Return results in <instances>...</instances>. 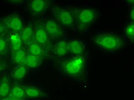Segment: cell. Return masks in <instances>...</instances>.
Segmentation results:
<instances>
[{
	"label": "cell",
	"instance_id": "1",
	"mask_svg": "<svg viewBox=\"0 0 134 100\" xmlns=\"http://www.w3.org/2000/svg\"><path fill=\"white\" fill-rule=\"evenodd\" d=\"M90 42L95 49L106 53H114L122 50L126 46L123 36L116 33L100 32L90 36Z\"/></svg>",
	"mask_w": 134,
	"mask_h": 100
},
{
	"label": "cell",
	"instance_id": "2",
	"mask_svg": "<svg viewBox=\"0 0 134 100\" xmlns=\"http://www.w3.org/2000/svg\"><path fill=\"white\" fill-rule=\"evenodd\" d=\"M57 59L55 63L56 68L65 77L77 80L84 76L87 63L86 54L80 56H68Z\"/></svg>",
	"mask_w": 134,
	"mask_h": 100
},
{
	"label": "cell",
	"instance_id": "3",
	"mask_svg": "<svg viewBox=\"0 0 134 100\" xmlns=\"http://www.w3.org/2000/svg\"><path fill=\"white\" fill-rule=\"evenodd\" d=\"M75 19V31L83 34L95 23L97 18V10L91 6L72 8Z\"/></svg>",
	"mask_w": 134,
	"mask_h": 100
},
{
	"label": "cell",
	"instance_id": "4",
	"mask_svg": "<svg viewBox=\"0 0 134 100\" xmlns=\"http://www.w3.org/2000/svg\"><path fill=\"white\" fill-rule=\"evenodd\" d=\"M53 19L59 22L65 30H75V19L72 8L53 5L51 7Z\"/></svg>",
	"mask_w": 134,
	"mask_h": 100
},
{
	"label": "cell",
	"instance_id": "5",
	"mask_svg": "<svg viewBox=\"0 0 134 100\" xmlns=\"http://www.w3.org/2000/svg\"><path fill=\"white\" fill-rule=\"evenodd\" d=\"M33 23V41L40 45L49 54H50L53 42L49 37L46 30H45L42 20L40 19H36Z\"/></svg>",
	"mask_w": 134,
	"mask_h": 100
},
{
	"label": "cell",
	"instance_id": "6",
	"mask_svg": "<svg viewBox=\"0 0 134 100\" xmlns=\"http://www.w3.org/2000/svg\"><path fill=\"white\" fill-rule=\"evenodd\" d=\"M42 20L52 41L56 42L65 38V29L52 17H47Z\"/></svg>",
	"mask_w": 134,
	"mask_h": 100
},
{
	"label": "cell",
	"instance_id": "7",
	"mask_svg": "<svg viewBox=\"0 0 134 100\" xmlns=\"http://www.w3.org/2000/svg\"><path fill=\"white\" fill-rule=\"evenodd\" d=\"M49 1H29L27 4V10L32 17L39 19L51 8Z\"/></svg>",
	"mask_w": 134,
	"mask_h": 100
},
{
	"label": "cell",
	"instance_id": "8",
	"mask_svg": "<svg viewBox=\"0 0 134 100\" xmlns=\"http://www.w3.org/2000/svg\"><path fill=\"white\" fill-rule=\"evenodd\" d=\"M2 21L7 28V32L20 33L24 25L22 17L16 13L8 14Z\"/></svg>",
	"mask_w": 134,
	"mask_h": 100
},
{
	"label": "cell",
	"instance_id": "9",
	"mask_svg": "<svg viewBox=\"0 0 134 100\" xmlns=\"http://www.w3.org/2000/svg\"><path fill=\"white\" fill-rule=\"evenodd\" d=\"M69 56H80L86 54V42L79 38H72L68 40Z\"/></svg>",
	"mask_w": 134,
	"mask_h": 100
},
{
	"label": "cell",
	"instance_id": "10",
	"mask_svg": "<svg viewBox=\"0 0 134 100\" xmlns=\"http://www.w3.org/2000/svg\"><path fill=\"white\" fill-rule=\"evenodd\" d=\"M56 58H62L69 56L68 40L66 38L57 41L53 44L51 52Z\"/></svg>",
	"mask_w": 134,
	"mask_h": 100
},
{
	"label": "cell",
	"instance_id": "11",
	"mask_svg": "<svg viewBox=\"0 0 134 100\" xmlns=\"http://www.w3.org/2000/svg\"><path fill=\"white\" fill-rule=\"evenodd\" d=\"M25 97L33 99L47 98L48 93L44 89L35 85H27L24 86Z\"/></svg>",
	"mask_w": 134,
	"mask_h": 100
},
{
	"label": "cell",
	"instance_id": "12",
	"mask_svg": "<svg viewBox=\"0 0 134 100\" xmlns=\"http://www.w3.org/2000/svg\"><path fill=\"white\" fill-rule=\"evenodd\" d=\"M11 86L10 75L4 73L0 77V100H4L9 97Z\"/></svg>",
	"mask_w": 134,
	"mask_h": 100
},
{
	"label": "cell",
	"instance_id": "13",
	"mask_svg": "<svg viewBox=\"0 0 134 100\" xmlns=\"http://www.w3.org/2000/svg\"><path fill=\"white\" fill-rule=\"evenodd\" d=\"M6 34L8 40L10 53H13L24 48L20 33L7 32Z\"/></svg>",
	"mask_w": 134,
	"mask_h": 100
},
{
	"label": "cell",
	"instance_id": "14",
	"mask_svg": "<svg viewBox=\"0 0 134 100\" xmlns=\"http://www.w3.org/2000/svg\"><path fill=\"white\" fill-rule=\"evenodd\" d=\"M20 34L24 47L26 48L33 40V23L29 22L24 25Z\"/></svg>",
	"mask_w": 134,
	"mask_h": 100
},
{
	"label": "cell",
	"instance_id": "15",
	"mask_svg": "<svg viewBox=\"0 0 134 100\" xmlns=\"http://www.w3.org/2000/svg\"><path fill=\"white\" fill-rule=\"evenodd\" d=\"M26 49L28 53L43 60L46 58L49 54L43 47L33 40L26 47Z\"/></svg>",
	"mask_w": 134,
	"mask_h": 100
},
{
	"label": "cell",
	"instance_id": "16",
	"mask_svg": "<svg viewBox=\"0 0 134 100\" xmlns=\"http://www.w3.org/2000/svg\"><path fill=\"white\" fill-rule=\"evenodd\" d=\"M28 69L23 65H14L10 73L11 78L16 83L23 80L28 74Z\"/></svg>",
	"mask_w": 134,
	"mask_h": 100
},
{
	"label": "cell",
	"instance_id": "17",
	"mask_svg": "<svg viewBox=\"0 0 134 100\" xmlns=\"http://www.w3.org/2000/svg\"><path fill=\"white\" fill-rule=\"evenodd\" d=\"M9 97L17 100H23L26 98L25 93H24V86L18 83L12 84Z\"/></svg>",
	"mask_w": 134,
	"mask_h": 100
},
{
	"label": "cell",
	"instance_id": "18",
	"mask_svg": "<svg viewBox=\"0 0 134 100\" xmlns=\"http://www.w3.org/2000/svg\"><path fill=\"white\" fill-rule=\"evenodd\" d=\"M42 61L43 59L41 58L28 53L26 54L24 65L28 69H34L38 68L41 66Z\"/></svg>",
	"mask_w": 134,
	"mask_h": 100
},
{
	"label": "cell",
	"instance_id": "19",
	"mask_svg": "<svg viewBox=\"0 0 134 100\" xmlns=\"http://www.w3.org/2000/svg\"><path fill=\"white\" fill-rule=\"evenodd\" d=\"M27 53H28V51L25 47L13 53H11V60L12 63L14 65H23Z\"/></svg>",
	"mask_w": 134,
	"mask_h": 100
},
{
	"label": "cell",
	"instance_id": "20",
	"mask_svg": "<svg viewBox=\"0 0 134 100\" xmlns=\"http://www.w3.org/2000/svg\"><path fill=\"white\" fill-rule=\"evenodd\" d=\"M10 51L7 34L0 36V57H5Z\"/></svg>",
	"mask_w": 134,
	"mask_h": 100
},
{
	"label": "cell",
	"instance_id": "21",
	"mask_svg": "<svg viewBox=\"0 0 134 100\" xmlns=\"http://www.w3.org/2000/svg\"><path fill=\"white\" fill-rule=\"evenodd\" d=\"M124 34L127 40L133 44L134 23L130 22L124 27Z\"/></svg>",
	"mask_w": 134,
	"mask_h": 100
},
{
	"label": "cell",
	"instance_id": "22",
	"mask_svg": "<svg viewBox=\"0 0 134 100\" xmlns=\"http://www.w3.org/2000/svg\"><path fill=\"white\" fill-rule=\"evenodd\" d=\"M8 68V63L5 57H0V72L4 71Z\"/></svg>",
	"mask_w": 134,
	"mask_h": 100
},
{
	"label": "cell",
	"instance_id": "23",
	"mask_svg": "<svg viewBox=\"0 0 134 100\" xmlns=\"http://www.w3.org/2000/svg\"><path fill=\"white\" fill-rule=\"evenodd\" d=\"M129 17L130 19V22H133L134 21V8L133 5L131 6L129 11Z\"/></svg>",
	"mask_w": 134,
	"mask_h": 100
},
{
	"label": "cell",
	"instance_id": "24",
	"mask_svg": "<svg viewBox=\"0 0 134 100\" xmlns=\"http://www.w3.org/2000/svg\"><path fill=\"white\" fill-rule=\"evenodd\" d=\"M7 33V30L4 23L2 21H0V36H4Z\"/></svg>",
	"mask_w": 134,
	"mask_h": 100
},
{
	"label": "cell",
	"instance_id": "25",
	"mask_svg": "<svg viewBox=\"0 0 134 100\" xmlns=\"http://www.w3.org/2000/svg\"><path fill=\"white\" fill-rule=\"evenodd\" d=\"M6 99H7V100H17V99L12 98H10V97H8V98H7Z\"/></svg>",
	"mask_w": 134,
	"mask_h": 100
}]
</instances>
